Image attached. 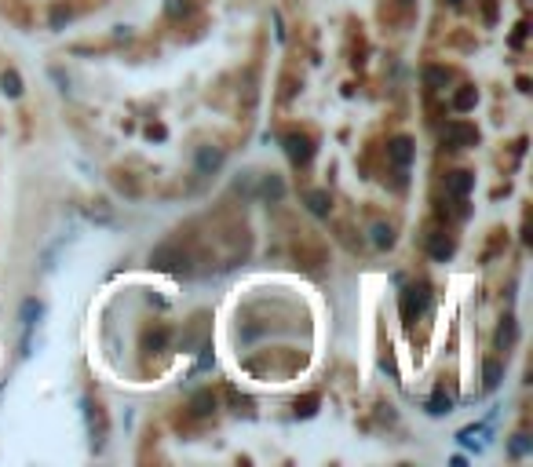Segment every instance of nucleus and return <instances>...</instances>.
I'll return each mask as SVG.
<instances>
[{
  "label": "nucleus",
  "mask_w": 533,
  "mask_h": 467,
  "mask_svg": "<svg viewBox=\"0 0 533 467\" xmlns=\"http://www.w3.org/2000/svg\"><path fill=\"white\" fill-rule=\"evenodd\" d=\"M439 135H442V147L467 150V147H475V142H479V128L467 124V121H446Z\"/></svg>",
  "instance_id": "2"
},
{
  "label": "nucleus",
  "mask_w": 533,
  "mask_h": 467,
  "mask_svg": "<svg viewBox=\"0 0 533 467\" xmlns=\"http://www.w3.org/2000/svg\"><path fill=\"white\" fill-rule=\"evenodd\" d=\"M282 147H285L289 161H293L296 168L307 165V161L314 157V139L307 135V132H285V135H282Z\"/></svg>",
  "instance_id": "4"
},
{
  "label": "nucleus",
  "mask_w": 533,
  "mask_h": 467,
  "mask_svg": "<svg viewBox=\"0 0 533 467\" xmlns=\"http://www.w3.org/2000/svg\"><path fill=\"white\" fill-rule=\"evenodd\" d=\"M413 154H416V147H413V139H406V135H398V139L387 142V157H391V165L398 172H406L413 165Z\"/></svg>",
  "instance_id": "6"
},
{
  "label": "nucleus",
  "mask_w": 533,
  "mask_h": 467,
  "mask_svg": "<svg viewBox=\"0 0 533 467\" xmlns=\"http://www.w3.org/2000/svg\"><path fill=\"white\" fill-rule=\"evenodd\" d=\"M194 11V0H165V15L172 22H180V19H187V15Z\"/></svg>",
  "instance_id": "20"
},
{
  "label": "nucleus",
  "mask_w": 533,
  "mask_h": 467,
  "mask_svg": "<svg viewBox=\"0 0 533 467\" xmlns=\"http://www.w3.org/2000/svg\"><path fill=\"white\" fill-rule=\"evenodd\" d=\"M428 303H431V288H428L424 281L406 285V292H402V318H406V321H416L420 314L428 311Z\"/></svg>",
  "instance_id": "3"
},
{
  "label": "nucleus",
  "mask_w": 533,
  "mask_h": 467,
  "mask_svg": "<svg viewBox=\"0 0 533 467\" xmlns=\"http://www.w3.org/2000/svg\"><path fill=\"white\" fill-rule=\"evenodd\" d=\"M398 4H402V8H413V4H416V0H398Z\"/></svg>",
  "instance_id": "30"
},
{
  "label": "nucleus",
  "mask_w": 533,
  "mask_h": 467,
  "mask_svg": "<svg viewBox=\"0 0 533 467\" xmlns=\"http://www.w3.org/2000/svg\"><path fill=\"white\" fill-rule=\"evenodd\" d=\"M428 252H431V260H435V263H446L449 255L457 252V241L449 237L446 230H435V234L428 237Z\"/></svg>",
  "instance_id": "8"
},
{
  "label": "nucleus",
  "mask_w": 533,
  "mask_h": 467,
  "mask_svg": "<svg viewBox=\"0 0 533 467\" xmlns=\"http://www.w3.org/2000/svg\"><path fill=\"white\" fill-rule=\"evenodd\" d=\"M523 37H526V22H519V26H515V37H511V44H523Z\"/></svg>",
  "instance_id": "28"
},
{
  "label": "nucleus",
  "mask_w": 533,
  "mask_h": 467,
  "mask_svg": "<svg viewBox=\"0 0 533 467\" xmlns=\"http://www.w3.org/2000/svg\"><path fill=\"white\" fill-rule=\"evenodd\" d=\"M428 413L431 416H446V413H453V398H449L446 391H435L428 398Z\"/></svg>",
  "instance_id": "17"
},
{
  "label": "nucleus",
  "mask_w": 533,
  "mask_h": 467,
  "mask_svg": "<svg viewBox=\"0 0 533 467\" xmlns=\"http://www.w3.org/2000/svg\"><path fill=\"white\" fill-rule=\"evenodd\" d=\"M482 434H486V427H482V424H472V427H464V431L457 434V442L467 445V449H482Z\"/></svg>",
  "instance_id": "18"
},
{
  "label": "nucleus",
  "mask_w": 533,
  "mask_h": 467,
  "mask_svg": "<svg viewBox=\"0 0 533 467\" xmlns=\"http://www.w3.org/2000/svg\"><path fill=\"white\" fill-rule=\"evenodd\" d=\"M515 343V318H504L497 325V347H511Z\"/></svg>",
  "instance_id": "22"
},
{
  "label": "nucleus",
  "mask_w": 533,
  "mask_h": 467,
  "mask_svg": "<svg viewBox=\"0 0 533 467\" xmlns=\"http://www.w3.org/2000/svg\"><path fill=\"white\" fill-rule=\"evenodd\" d=\"M500 380H504V362L486 358V362H482V387L493 391V387H500Z\"/></svg>",
  "instance_id": "12"
},
{
  "label": "nucleus",
  "mask_w": 533,
  "mask_h": 467,
  "mask_svg": "<svg viewBox=\"0 0 533 467\" xmlns=\"http://www.w3.org/2000/svg\"><path fill=\"white\" fill-rule=\"evenodd\" d=\"M216 413V394L212 391H198L190 398V416H212Z\"/></svg>",
  "instance_id": "14"
},
{
  "label": "nucleus",
  "mask_w": 533,
  "mask_h": 467,
  "mask_svg": "<svg viewBox=\"0 0 533 467\" xmlns=\"http://www.w3.org/2000/svg\"><path fill=\"white\" fill-rule=\"evenodd\" d=\"M66 22H70V8L66 4H55L52 8V29H62Z\"/></svg>",
  "instance_id": "25"
},
{
  "label": "nucleus",
  "mask_w": 533,
  "mask_h": 467,
  "mask_svg": "<svg viewBox=\"0 0 533 467\" xmlns=\"http://www.w3.org/2000/svg\"><path fill=\"white\" fill-rule=\"evenodd\" d=\"M472 190H475V175L472 172H449L446 175V194L449 198H453V201H467V194H472Z\"/></svg>",
  "instance_id": "7"
},
{
  "label": "nucleus",
  "mask_w": 533,
  "mask_h": 467,
  "mask_svg": "<svg viewBox=\"0 0 533 467\" xmlns=\"http://www.w3.org/2000/svg\"><path fill=\"white\" fill-rule=\"evenodd\" d=\"M449 80H453V73H449L446 66H424V84H428L431 91L449 88Z\"/></svg>",
  "instance_id": "13"
},
{
  "label": "nucleus",
  "mask_w": 533,
  "mask_h": 467,
  "mask_svg": "<svg viewBox=\"0 0 533 467\" xmlns=\"http://www.w3.org/2000/svg\"><path fill=\"white\" fill-rule=\"evenodd\" d=\"M165 343H168V329L165 325H157V329H150L147 336H143V350H165Z\"/></svg>",
  "instance_id": "19"
},
{
  "label": "nucleus",
  "mask_w": 533,
  "mask_h": 467,
  "mask_svg": "<svg viewBox=\"0 0 533 467\" xmlns=\"http://www.w3.org/2000/svg\"><path fill=\"white\" fill-rule=\"evenodd\" d=\"M373 245L377 249H391L395 245V230L387 227V223H377V227H373Z\"/></svg>",
  "instance_id": "23"
},
{
  "label": "nucleus",
  "mask_w": 533,
  "mask_h": 467,
  "mask_svg": "<svg viewBox=\"0 0 533 467\" xmlns=\"http://www.w3.org/2000/svg\"><path fill=\"white\" fill-rule=\"evenodd\" d=\"M0 91H4L8 99H19V95H22V77L15 70H4V73H0Z\"/></svg>",
  "instance_id": "16"
},
{
  "label": "nucleus",
  "mask_w": 533,
  "mask_h": 467,
  "mask_svg": "<svg viewBox=\"0 0 533 467\" xmlns=\"http://www.w3.org/2000/svg\"><path fill=\"white\" fill-rule=\"evenodd\" d=\"M479 103V91L475 88H460L457 95H453V110H460V114H467V110H472Z\"/></svg>",
  "instance_id": "21"
},
{
  "label": "nucleus",
  "mask_w": 533,
  "mask_h": 467,
  "mask_svg": "<svg viewBox=\"0 0 533 467\" xmlns=\"http://www.w3.org/2000/svg\"><path fill=\"white\" fill-rule=\"evenodd\" d=\"M88 216L99 219V223H110V205H106V201H95V205L88 208Z\"/></svg>",
  "instance_id": "27"
},
{
  "label": "nucleus",
  "mask_w": 533,
  "mask_h": 467,
  "mask_svg": "<svg viewBox=\"0 0 533 467\" xmlns=\"http://www.w3.org/2000/svg\"><path fill=\"white\" fill-rule=\"evenodd\" d=\"M260 198L263 201H270V205H278L282 198H285V183H282V175H263V179H260Z\"/></svg>",
  "instance_id": "11"
},
{
  "label": "nucleus",
  "mask_w": 533,
  "mask_h": 467,
  "mask_svg": "<svg viewBox=\"0 0 533 467\" xmlns=\"http://www.w3.org/2000/svg\"><path fill=\"white\" fill-rule=\"evenodd\" d=\"M85 420H88V434H92V449L99 453L106 445V413L95 406L92 398H85Z\"/></svg>",
  "instance_id": "5"
},
{
  "label": "nucleus",
  "mask_w": 533,
  "mask_h": 467,
  "mask_svg": "<svg viewBox=\"0 0 533 467\" xmlns=\"http://www.w3.org/2000/svg\"><path fill=\"white\" fill-rule=\"evenodd\" d=\"M303 201H307V208H311V212H314L318 219H326V216L333 212V198H329V190H307Z\"/></svg>",
  "instance_id": "10"
},
{
  "label": "nucleus",
  "mask_w": 533,
  "mask_h": 467,
  "mask_svg": "<svg viewBox=\"0 0 533 467\" xmlns=\"http://www.w3.org/2000/svg\"><path fill=\"white\" fill-rule=\"evenodd\" d=\"M530 434H515V438H511V457H526L530 453Z\"/></svg>",
  "instance_id": "26"
},
{
  "label": "nucleus",
  "mask_w": 533,
  "mask_h": 467,
  "mask_svg": "<svg viewBox=\"0 0 533 467\" xmlns=\"http://www.w3.org/2000/svg\"><path fill=\"white\" fill-rule=\"evenodd\" d=\"M194 165H198V175H216L223 168V150L219 147H201L198 157H194Z\"/></svg>",
  "instance_id": "9"
},
{
  "label": "nucleus",
  "mask_w": 533,
  "mask_h": 467,
  "mask_svg": "<svg viewBox=\"0 0 533 467\" xmlns=\"http://www.w3.org/2000/svg\"><path fill=\"white\" fill-rule=\"evenodd\" d=\"M41 314H44V307H41V299H22V307H19V321H22V329H34L37 321H41Z\"/></svg>",
  "instance_id": "15"
},
{
  "label": "nucleus",
  "mask_w": 533,
  "mask_h": 467,
  "mask_svg": "<svg viewBox=\"0 0 533 467\" xmlns=\"http://www.w3.org/2000/svg\"><path fill=\"white\" fill-rule=\"evenodd\" d=\"M446 4H449V8H464V0H446Z\"/></svg>",
  "instance_id": "29"
},
{
  "label": "nucleus",
  "mask_w": 533,
  "mask_h": 467,
  "mask_svg": "<svg viewBox=\"0 0 533 467\" xmlns=\"http://www.w3.org/2000/svg\"><path fill=\"white\" fill-rule=\"evenodd\" d=\"M314 413H318V394L296 398V416H314Z\"/></svg>",
  "instance_id": "24"
},
{
  "label": "nucleus",
  "mask_w": 533,
  "mask_h": 467,
  "mask_svg": "<svg viewBox=\"0 0 533 467\" xmlns=\"http://www.w3.org/2000/svg\"><path fill=\"white\" fill-rule=\"evenodd\" d=\"M150 263L157 270H168V274H190V252H183L175 241H165V245H157L154 255H150Z\"/></svg>",
  "instance_id": "1"
}]
</instances>
